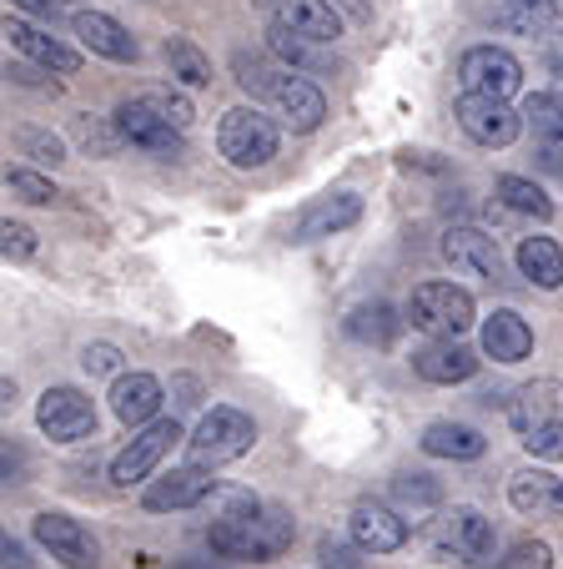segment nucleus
<instances>
[{"label": "nucleus", "instance_id": "obj_27", "mask_svg": "<svg viewBox=\"0 0 563 569\" xmlns=\"http://www.w3.org/2000/svg\"><path fill=\"white\" fill-rule=\"evenodd\" d=\"M523 121H529V131L539 141H559L563 137V101L553 97V91H533V97L523 101Z\"/></svg>", "mask_w": 563, "mask_h": 569}, {"label": "nucleus", "instance_id": "obj_6", "mask_svg": "<svg viewBox=\"0 0 563 569\" xmlns=\"http://www.w3.org/2000/svg\"><path fill=\"white\" fill-rule=\"evenodd\" d=\"M458 127L479 147H509L523 131V111L509 107V97H483V91H463L458 101Z\"/></svg>", "mask_w": 563, "mask_h": 569}, {"label": "nucleus", "instance_id": "obj_12", "mask_svg": "<svg viewBox=\"0 0 563 569\" xmlns=\"http://www.w3.org/2000/svg\"><path fill=\"white\" fill-rule=\"evenodd\" d=\"M36 539H41V545L51 549V559H61L66 569H97L101 565L97 539L66 515H36Z\"/></svg>", "mask_w": 563, "mask_h": 569}, {"label": "nucleus", "instance_id": "obj_3", "mask_svg": "<svg viewBox=\"0 0 563 569\" xmlns=\"http://www.w3.org/2000/svg\"><path fill=\"white\" fill-rule=\"evenodd\" d=\"M187 443H192V463L222 469V463L242 459L257 443V423L242 409H212V413H202V423H197V433Z\"/></svg>", "mask_w": 563, "mask_h": 569}, {"label": "nucleus", "instance_id": "obj_2", "mask_svg": "<svg viewBox=\"0 0 563 569\" xmlns=\"http://www.w3.org/2000/svg\"><path fill=\"white\" fill-rule=\"evenodd\" d=\"M408 322H413L418 333L458 338L473 328V298L463 288H453V282H423L408 298Z\"/></svg>", "mask_w": 563, "mask_h": 569}, {"label": "nucleus", "instance_id": "obj_33", "mask_svg": "<svg viewBox=\"0 0 563 569\" xmlns=\"http://www.w3.org/2000/svg\"><path fill=\"white\" fill-rule=\"evenodd\" d=\"M6 192L21 197V202H36V207L56 202V187L46 182V177H36V172H6Z\"/></svg>", "mask_w": 563, "mask_h": 569}, {"label": "nucleus", "instance_id": "obj_1", "mask_svg": "<svg viewBox=\"0 0 563 569\" xmlns=\"http://www.w3.org/2000/svg\"><path fill=\"white\" fill-rule=\"evenodd\" d=\"M292 535H298V525H292L288 509L247 505V509H237V515H217L212 529H207V545H212L222 559H252V565H267V559L288 555Z\"/></svg>", "mask_w": 563, "mask_h": 569}, {"label": "nucleus", "instance_id": "obj_9", "mask_svg": "<svg viewBox=\"0 0 563 569\" xmlns=\"http://www.w3.org/2000/svg\"><path fill=\"white\" fill-rule=\"evenodd\" d=\"M177 439H181L177 419H157L151 429H141L137 439H131L127 449L117 453V463H111V483H117V489H131V483H141L161 459H167Z\"/></svg>", "mask_w": 563, "mask_h": 569}, {"label": "nucleus", "instance_id": "obj_32", "mask_svg": "<svg viewBox=\"0 0 563 569\" xmlns=\"http://www.w3.org/2000/svg\"><path fill=\"white\" fill-rule=\"evenodd\" d=\"M267 46H272L288 66H318V56L308 51V46H318V41H308V36L288 31V26H277V21H272V31H267Z\"/></svg>", "mask_w": 563, "mask_h": 569}, {"label": "nucleus", "instance_id": "obj_23", "mask_svg": "<svg viewBox=\"0 0 563 569\" xmlns=\"http://www.w3.org/2000/svg\"><path fill=\"white\" fill-rule=\"evenodd\" d=\"M483 449H489V439H483L479 429H468V423H428L423 429V453H433V459H483Z\"/></svg>", "mask_w": 563, "mask_h": 569}, {"label": "nucleus", "instance_id": "obj_10", "mask_svg": "<svg viewBox=\"0 0 563 569\" xmlns=\"http://www.w3.org/2000/svg\"><path fill=\"white\" fill-rule=\"evenodd\" d=\"M433 545H438V555H453V559H463V565H493V525L479 509H453V515H443Z\"/></svg>", "mask_w": 563, "mask_h": 569}, {"label": "nucleus", "instance_id": "obj_22", "mask_svg": "<svg viewBox=\"0 0 563 569\" xmlns=\"http://www.w3.org/2000/svg\"><path fill=\"white\" fill-rule=\"evenodd\" d=\"M6 41H11L16 51H26V56H31V61H41L46 71H61V76H71L76 66H81V56H76L71 46H61V41H56V36L36 31V26L6 21Z\"/></svg>", "mask_w": 563, "mask_h": 569}, {"label": "nucleus", "instance_id": "obj_16", "mask_svg": "<svg viewBox=\"0 0 563 569\" xmlns=\"http://www.w3.org/2000/svg\"><path fill=\"white\" fill-rule=\"evenodd\" d=\"M509 505L529 519H553L563 515V479L549 469H523L509 479Z\"/></svg>", "mask_w": 563, "mask_h": 569}, {"label": "nucleus", "instance_id": "obj_37", "mask_svg": "<svg viewBox=\"0 0 563 569\" xmlns=\"http://www.w3.org/2000/svg\"><path fill=\"white\" fill-rule=\"evenodd\" d=\"M147 101H151V107H157L167 121H177L181 131L192 127V101H187V97H177V91H147Z\"/></svg>", "mask_w": 563, "mask_h": 569}, {"label": "nucleus", "instance_id": "obj_14", "mask_svg": "<svg viewBox=\"0 0 563 569\" xmlns=\"http://www.w3.org/2000/svg\"><path fill=\"white\" fill-rule=\"evenodd\" d=\"M348 535L362 555H393L408 545V519H398L388 505H358L348 519Z\"/></svg>", "mask_w": 563, "mask_h": 569}, {"label": "nucleus", "instance_id": "obj_8", "mask_svg": "<svg viewBox=\"0 0 563 569\" xmlns=\"http://www.w3.org/2000/svg\"><path fill=\"white\" fill-rule=\"evenodd\" d=\"M117 131L131 141V147L147 151V157H181V127L161 117L147 97L117 107Z\"/></svg>", "mask_w": 563, "mask_h": 569}, {"label": "nucleus", "instance_id": "obj_15", "mask_svg": "<svg viewBox=\"0 0 563 569\" xmlns=\"http://www.w3.org/2000/svg\"><path fill=\"white\" fill-rule=\"evenodd\" d=\"M443 258L463 272H479V278H503V252L489 232L479 227H448L443 232Z\"/></svg>", "mask_w": 563, "mask_h": 569}, {"label": "nucleus", "instance_id": "obj_29", "mask_svg": "<svg viewBox=\"0 0 563 569\" xmlns=\"http://www.w3.org/2000/svg\"><path fill=\"white\" fill-rule=\"evenodd\" d=\"M499 197H503V207H509V212L533 217V222H543V217L553 212V202L543 197V187L523 182V177H503V182H499Z\"/></svg>", "mask_w": 563, "mask_h": 569}, {"label": "nucleus", "instance_id": "obj_19", "mask_svg": "<svg viewBox=\"0 0 563 569\" xmlns=\"http://www.w3.org/2000/svg\"><path fill=\"white\" fill-rule=\"evenodd\" d=\"M413 368H418V378H428V383H468V378L479 373V358L468 353L458 338H438V343H428L423 353H413Z\"/></svg>", "mask_w": 563, "mask_h": 569}, {"label": "nucleus", "instance_id": "obj_21", "mask_svg": "<svg viewBox=\"0 0 563 569\" xmlns=\"http://www.w3.org/2000/svg\"><path fill=\"white\" fill-rule=\"evenodd\" d=\"M483 353H489L493 363H523V358L533 353V328L509 308L493 312V318L483 322Z\"/></svg>", "mask_w": 563, "mask_h": 569}, {"label": "nucleus", "instance_id": "obj_42", "mask_svg": "<svg viewBox=\"0 0 563 569\" xmlns=\"http://www.w3.org/2000/svg\"><path fill=\"white\" fill-rule=\"evenodd\" d=\"M553 97L563 101V66H559V71H553Z\"/></svg>", "mask_w": 563, "mask_h": 569}, {"label": "nucleus", "instance_id": "obj_35", "mask_svg": "<svg viewBox=\"0 0 563 569\" xmlns=\"http://www.w3.org/2000/svg\"><path fill=\"white\" fill-rule=\"evenodd\" d=\"M553 555L543 539H523V545L509 549V559H499V569H549Z\"/></svg>", "mask_w": 563, "mask_h": 569}, {"label": "nucleus", "instance_id": "obj_34", "mask_svg": "<svg viewBox=\"0 0 563 569\" xmlns=\"http://www.w3.org/2000/svg\"><path fill=\"white\" fill-rule=\"evenodd\" d=\"M523 449L539 453V459H563V419H549L543 429L523 433Z\"/></svg>", "mask_w": 563, "mask_h": 569}, {"label": "nucleus", "instance_id": "obj_26", "mask_svg": "<svg viewBox=\"0 0 563 569\" xmlns=\"http://www.w3.org/2000/svg\"><path fill=\"white\" fill-rule=\"evenodd\" d=\"M519 268H523V278L539 282V288H559V282H563V252H559V242H549V237H523Z\"/></svg>", "mask_w": 563, "mask_h": 569}, {"label": "nucleus", "instance_id": "obj_38", "mask_svg": "<svg viewBox=\"0 0 563 569\" xmlns=\"http://www.w3.org/2000/svg\"><path fill=\"white\" fill-rule=\"evenodd\" d=\"M81 363H86V373H117V368H121V353H117V348H111V343H91V348H86V358H81Z\"/></svg>", "mask_w": 563, "mask_h": 569}, {"label": "nucleus", "instance_id": "obj_39", "mask_svg": "<svg viewBox=\"0 0 563 569\" xmlns=\"http://www.w3.org/2000/svg\"><path fill=\"white\" fill-rule=\"evenodd\" d=\"M0 559H6V569H31V555H26L21 539L6 535V545H0Z\"/></svg>", "mask_w": 563, "mask_h": 569}, {"label": "nucleus", "instance_id": "obj_30", "mask_svg": "<svg viewBox=\"0 0 563 569\" xmlns=\"http://www.w3.org/2000/svg\"><path fill=\"white\" fill-rule=\"evenodd\" d=\"M348 328H352V338H362V343H378V348H388V343H393V333H398L393 308H388V302L358 308V312L348 318Z\"/></svg>", "mask_w": 563, "mask_h": 569}, {"label": "nucleus", "instance_id": "obj_17", "mask_svg": "<svg viewBox=\"0 0 563 569\" xmlns=\"http://www.w3.org/2000/svg\"><path fill=\"white\" fill-rule=\"evenodd\" d=\"M71 31L81 36L86 51L107 56V61H121V66H127V61H137V56H141V46L127 36V26L111 21V16H101V11H76Z\"/></svg>", "mask_w": 563, "mask_h": 569}, {"label": "nucleus", "instance_id": "obj_40", "mask_svg": "<svg viewBox=\"0 0 563 569\" xmlns=\"http://www.w3.org/2000/svg\"><path fill=\"white\" fill-rule=\"evenodd\" d=\"M26 147L41 151V161H61V141H46V137H26Z\"/></svg>", "mask_w": 563, "mask_h": 569}, {"label": "nucleus", "instance_id": "obj_5", "mask_svg": "<svg viewBox=\"0 0 563 569\" xmlns=\"http://www.w3.org/2000/svg\"><path fill=\"white\" fill-rule=\"evenodd\" d=\"M36 423H41V433L56 443L91 439V433H97V403H91L81 388H46L41 409H36Z\"/></svg>", "mask_w": 563, "mask_h": 569}, {"label": "nucleus", "instance_id": "obj_36", "mask_svg": "<svg viewBox=\"0 0 563 569\" xmlns=\"http://www.w3.org/2000/svg\"><path fill=\"white\" fill-rule=\"evenodd\" d=\"M0 252H6L11 262H26L36 252V232L26 222H6L0 227Z\"/></svg>", "mask_w": 563, "mask_h": 569}, {"label": "nucleus", "instance_id": "obj_25", "mask_svg": "<svg viewBox=\"0 0 563 569\" xmlns=\"http://www.w3.org/2000/svg\"><path fill=\"white\" fill-rule=\"evenodd\" d=\"M509 419H513V429H519V433H533V429H543L549 419H559V383L519 388V393H513V403H509Z\"/></svg>", "mask_w": 563, "mask_h": 569}, {"label": "nucleus", "instance_id": "obj_28", "mask_svg": "<svg viewBox=\"0 0 563 569\" xmlns=\"http://www.w3.org/2000/svg\"><path fill=\"white\" fill-rule=\"evenodd\" d=\"M503 26H513L523 36H543L559 26V11H553V0H509L503 6Z\"/></svg>", "mask_w": 563, "mask_h": 569}, {"label": "nucleus", "instance_id": "obj_41", "mask_svg": "<svg viewBox=\"0 0 563 569\" xmlns=\"http://www.w3.org/2000/svg\"><path fill=\"white\" fill-rule=\"evenodd\" d=\"M11 6H21L31 16H56V0H11Z\"/></svg>", "mask_w": 563, "mask_h": 569}, {"label": "nucleus", "instance_id": "obj_7", "mask_svg": "<svg viewBox=\"0 0 563 569\" xmlns=\"http://www.w3.org/2000/svg\"><path fill=\"white\" fill-rule=\"evenodd\" d=\"M262 97L277 107V117L288 121L292 131H318L322 117H328V97L312 87L308 76H292V71H272L267 76Z\"/></svg>", "mask_w": 563, "mask_h": 569}, {"label": "nucleus", "instance_id": "obj_11", "mask_svg": "<svg viewBox=\"0 0 563 569\" xmlns=\"http://www.w3.org/2000/svg\"><path fill=\"white\" fill-rule=\"evenodd\" d=\"M458 81H463V91L513 97V91L523 87V66L513 61L509 51H499V46H473V51L463 56V66H458Z\"/></svg>", "mask_w": 563, "mask_h": 569}, {"label": "nucleus", "instance_id": "obj_31", "mask_svg": "<svg viewBox=\"0 0 563 569\" xmlns=\"http://www.w3.org/2000/svg\"><path fill=\"white\" fill-rule=\"evenodd\" d=\"M167 66H171L177 81H187V87H207V81H212V61H207L192 41H171L167 46Z\"/></svg>", "mask_w": 563, "mask_h": 569}, {"label": "nucleus", "instance_id": "obj_24", "mask_svg": "<svg viewBox=\"0 0 563 569\" xmlns=\"http://www.w3.org/2000/svg\"><path fill=\"white\" fill-rule=\"evenodd\" d=\"M358 217H362V202H358V197H352V192H338V197H328V202H318V207H308V212H302L298 242H318V237L338 232V227L358 222Z\"/></svg>", "mask_w": 563, "mask_h": 569}, {"label": "nucleus", "instance_id": "obj_4", "mask_svg": "<svg viewBox=\"0 0 563 569\" xmlns=\"http://www.w3.org/2000/svg\"><path fill=\"white\" fill-rule=\"evenodd\" d=\"M217 147H222V157L232 161L237 172H252V167H267L277 157V127L257 107H237L222 117Z\"/></svg>", "mask_w": 563, "mask_h": 569}, {"label": "nucleus", "instance_id": "obj_18", "mask_svg": "<svg viewBox=\"0 0 563 569\" xmlns=\"http://www.w3.org/2000/svg\"><path fill=\"white\" fill-rule=\"evenodd\" d=\"M272 21L298 31V36H308V41H318V46H332L342 36V21L328 0H277Z\"/></svg>", "mask_w": 563, "mask_h": 569}, {"label": "nucleus", "instance_id": "obj_13", "mask_svg": "<svg viewBox=\"0 0 563 569\" xmlns=\"http://www.w3.org/2000/svg\"><path fill=\"white\" fill-rule=\"evenodd\" d=\"M207 495H217V479L207 463H187V469H171L167 479H157L147 489V509L167 515V509H197L207 505Z\"/></svg>", "mask_w": 563, "mask_h": 569}, {"label": "nucleus", "instance_id": "obj_20", "mask_svg": "<svg viewBox=\"0 0 563 569\" xmlns=\"http://www.w3.org/2000/svg\"><path fill=\"white\" fill-rule=\"evenodd\" d=\"M111 409H117L121 423L141 429V423H151L161 409V383L151 373H121L117 388H111Z\"/></svg>", "mask_w": 563, "mask_h": 569}]
</instances>
